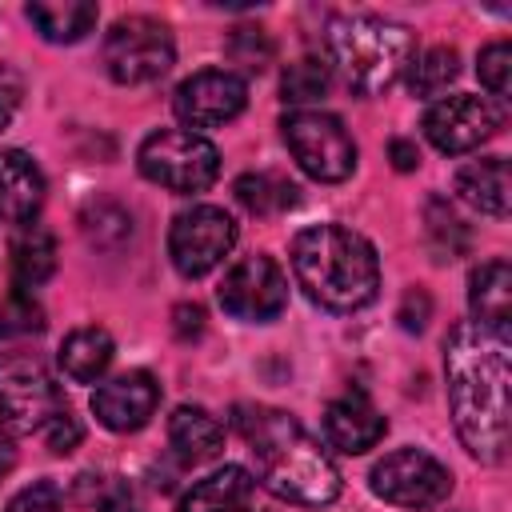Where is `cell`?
Returning <instances> with one entry per match:
<instances>
[{
	"instance_id": "cell-1",
	"label": "cell",
	"mask_w": 512,
	"mask_h": 512,
	"mask_svg": "<svg viewBox=\"0 0 512 512\" xmlns=\"http://www.w3.org/2000/svg\"><path fill=\"white\" fill-rule=\"evenodd\" d=\"M444 376L452 424L464 448L484 464H500L508 456V328L460 320L444 340Z\"/></svg>"
},
{
	"instance_id": "cell-2",
	"label": "cell",
	"mask_w": 512,
	"mask_h": 512,
	"mask_svg": "<svg viewBox=\"0 0 512 512\" xmlns=\"http://www.w3.org/2000/svg\"><path fill=\"white\" fill-rule=\"evenodd\" d=\"M236 432L244 436L260 484L292 504H332L340 496V472L332 456L280 408L264 404H236L232 416Z\"/></svg>"
},
{
	"instance_id": "cell-3",
	"label": "cell",
	"mask_w": 512,
	"mask_h": 512,
	"mask_svg": "<svg viewBox=\"0 0 512 512\" xmlns=\"http://www.w3.org/2000/svg\"><path fill=\"white\" fill-rule=\"evenodd\" d=\"M292 276L328 312H356L376 300L380 260L368 236L344 224H312L292 236Z\"/></svg>"
},
{
	"instance_id": "cell-4",
	"label": "cell",
	"mask_w": 512,
	"mask_h": 512,
	"mask_svg": "<svg viewBox=\"0 0 512 512\" xmlns=\"http://www.w3.org/2000/svg\"><path fill=\"white\" fill-rule=\"evenodd\" d=\"M328 52L352 92L376 96L392 88L416 60V36L384 16H336L328 24Z\"/></svg>"
},
{
	"instance_id": "cell-5",
	"label": "cell",
	"mask_w": 512,
	"mask_h": 512,
	"mask_svg": "<svg viewBox=\"0 0 512 512\" xmlns=\"http://www.w3.org/2000/svg\"><path fill=\"white\" fill-rule=\"evenodd\" d=\"M136 168L144 180L176 192V196H196L216 184L220 176V152L212 140L188 128H164L144 136L136 148Z\"/></svg>"
},
{
	"instance_id": "cell-6",
	"label": "cell",
	"mask_w": 512,
	"mask_h": 512,
	"mask_svg": "<svg viewBox=\"0 0 512 512\" xmlns=\"http://www.w3.org/2000/svg\"><path fill=\"white\" fill-rule=\"evenodd\" d=\"M284 144L296 156V164L324 184H340L356 168V140L344 128L340 116L320 112V108H296L280 120Z\"/></svg>"
},
{
	"instance_id": "cell-7",
	"label": "cell",
	"mask_w": 512,
	"mask_h": 512,
	"mask_svg": "<svg viewBox=\"0 0 512 512\" xmlns=\"http://www.w3.org/2000/svg\"><path fill=\"white\" fill-rule=\"evenodd\" d=\"M64 392L32 352L0 356V424L8 432H40L56 412H64Z\"/></svg>"
},
{
	"instance_id": "cell-8",
	"label": "cell",
	"mask_w": 512,
	"mask_h": 512,
	"mask_svg": "<svg viewBox=\"0 0 512 512\" xmlns=\"http://www.w3.org/2000/svg\"><path fill=\"white\" fill-rule=\"evenodd\" d=\"M104 72L116 84H152L160 80L172 60H176V44L168 24L152 20V16H120L108 36H104Z\"/></svg>"
},
{
	"instance_id": "cell-9",
	"label": "cell",
	"mask_w": 512,
	"mask_h": 512,
	"mask_svg": "<svg viewBox=\"0 0 512 512\" xmlns=\"http://www.w3.org/2000/svg\"><path fill=\"white\" fill-rule=\"evenodd\" d=\"M372 492L396 508H440L448 496H452V472L420 452V448H396L388 452L372 476H368Z\"/></svg>"
},
{
	"instance_id": "cell-10",
	"label": "cell",
	"mask_w": 512,
	"mask_h": 512,
	"mask_svg": "<svg viewBox=\"0 0 512 512\" xmlns=\"http://www.w3.org/2000/svg\"><path fill=\"white\" fill-rule=\"evenodd\" d=\"M216 300L236 320L268 324V320H276L288 308V276H284V268L272 256L252 252V256L236 260L224 272V280L216 288Z\"/></svg>"
},
{
	"instance_id": "cell-11",
	"label": "cell",
	"mask_w": 512,
	"mask_h": 512,
	"mask_svg": "<svg viewBox=\"0 0 512 512\" xmlns=\"http://www.w3.org/2000/svg\"><path fill=\"white\" fill-rule=\"evenodd\" d=\"M236 244V220L216 204H196L180 212L168 228V256L180 276H208Z\"/></svg>"
},
{
	"instance_id": "cell-12",
	"label": "cell",
	"mask_w": 512,
	"mask_h": 512,
	"mask_svg": "<svg viewBox=\"0 0 512 512\" xmlns=\"http://www.w3.org/2000/svg\"><path fill=\"white\" fill-rule=\"evenodd\" d=\"M244 104H248V84H244V76H236L228 68H204V72L188 76L172 96V112L188 132L220 128V124L236 120L244 112Z\"/></svg>"
},
{
	"instance_id": "cell-13",
	"label": "cell",
	"mask_w": 512,
	"mask_h": 512,
	"mask_svg": "<svg viewBox=\"0 0 512 512\" xmlns=\"http://www.w3.org/2000/svg\"><path fill=\"white\" fill-rule=\"evenodd\" d=\"M500 128V112L484 96H444L424 112V136L432 148L460 156L492 140Z\"/></svg>"
},
{
	"instance_id": "cell-14",
	"label": "cell",
	"mask_w": 512,
	"mask_h": 512,
	"mask_svg": "<svg viewBox=\"0 0 512 512\" xmlns=\"http://www.w3.org/2000/svg\"><path fill=\"white\" fill-rule=\"evenodd\" d=\"M156 404H160V384L144 368L120 372V376L104 380L92 392V412H96V420L108 432H136V428H144L152 420Z\"/></svg>"
},
{
	"instance_id": "cell-15",
	"label": "cell",
	"mask_w": 512,
	"mask_h": 512,
	"mask_svg": "<svg viewBox=\"0 0 512 512\" xmlns=\"http://www.w3.org/2000/svg\"><path fill=\"white\" fill-rule=\"evenodd\" d=\"M384 432H388V420L376 412V404L360 388H348L324 408V440L348 456L376 448Z\"/></svg>"
},
{
	"instance_id": "cell-16",
	"label": "cell",
	"mask_w": 512,
	"mask_h": 512,
	"mask_svg": "<svg viewBox=\"0 0 512 512\" xmlns=\"http://www.w3.org/2000/svg\"><path fill=\"white\" fill-rule=\"evenodd\" d=\"M44 204V176L20 148L0 152V224H32Z\"/></svg>"
},
{
	"instance_id": "cell-17",
	"label": "cell",
	"mask_w": 512,
	"mask_h": 512,
	"mask_svg": "<svg viewBox=\"0 0 512 512\" xmlns=\"http://www.w3.org/2000/svg\"><path fill=\"white\" fill-rule=\"evenodd\" d=\"M176 512H256V480L248 468L224 464L212 476L196 480L180 496Z\"/></svg>"
},
{
	"instance_id": "cell-18",
	"label": "cell",
	"mask_w": 512,
	"mask_h": 512,
	"mask_svg": "<svg viewBox=\"0 0 512 512\" xmlns=\"http://www.w3.org/2000/svg\"><path fill=\"white\" fill-rule=\"evenodd\" d=\"M168 444H172V456L184 464V468H196L204 460H216L220 448H224V428L212 412L196 408V404H180L172 416H168Z\"/></svg>"
},
{
	"instance_id": "cell-19",
	"label": "cell",
	"mask_w": 512,
	"mask_h": 512,
	"mask_svg": "<svg viewBox=\"0 0 512 512\" xmlns=\"http://www.w3.org/2000/svg\"><path fill=\"white\" fill-rule=\"evenodd\" d=\"M456 192L464 204H472L484 216H508V200H512V184H508V160L504 156H488V160H472L456 172Z\"/></svg>"
},
{
	"instance_id": "cell-20",
	"label": "cell",
	"mask_w": 512,
	"mask_h": 512,
	"mask_svg": "<svg viewBox=\"0 0 512 512\" xmlns=\"http://www.w3.org/2000/svg\"><path fill=\"white\" fill-rule=\"evenodd\" d=\"M468 308L476 324L508 328L512 320V268L508 260H484L468 276Z\"/></svg>"
},
{
	"instance_id": "cell-21",
	"label": "cell",
	"mask_w": 512,
	"mask_h": 512,
	"mask_svg": "<svg viewBox=\"0 0 512 512\" xmlns=\"http://www.w3.org/2000/svg\"><path fill=\"white\" fill-rule=\"evenodd\" d=\"M8 264L16 288H36L56 272V240L44 224H20L12 244H8Z\"/></svg>"
},
{
	"instance_id": "cell-22",
	"label": "cell",
	"mask_w": 512,
	"mask_h": 512,
	"mask_svg": "<svg viewBox=\"0 0 512 512\" xmlns=\"http://www.w3.org/2000/svg\"><path fill=\"white\" fill-rule=\"evenodd\" d=\"M24 16L32 20V28L44 40H52V44H76L80 36L92 32V24H96L100 12L88 0H32L24 8Z\"/></svg>"
},
{
	"instance_id": "cell-23",
	"label": "cell",
	"mask_w": 512,
	"mask_h": 512,
	"mask_svg": "<svg viewBox=\"0 0 512 512\" xmlns=\"http://www.w3.org/2000/svg\"><path fill=\"white\" fill-rule=\"evenodd\" d=\"M112 356H116V344H112V336H108L104 328H76V332H68L64 344H60V368H64L76 384L100 380V376L108 372Z\"/></svg>"
},
{
	"instance_id": "cell-24",
	"label": "cell",
	"mask_w": 512,
	"mask_h": 512,
	"mask_svg": "<svg viewBox=\"0 0 512 512\" xmlns=\"http://www.w3.org/2000/svg\"><path fill=\"white\" fill-rule=\"evenodd\" d=\"M296 184L280 172H244L236 180V200L252 212V216H280L296 204Z\"/></svg>"
},
{
	"instance_id": "cell-25",
	"label": "cell",
	"mask_w": 512,
	"mask_h": 512,
	"mask_svg": "<svg viewBox=\"0 0 512 512\" xmlns=\"http://www.w3.org/2000/svg\"><path fill=\"white\" fill-rule=\"evenodd\" d=\"M456 76H460V56H456V48L436 44V48H428V52H420V56L412 60V68H408V88H412V96L432 100V96L448 92V84H452Z\"/></svg>"
},
{
	"instance_id": "cell-26",
	"label": "cell",
	"mask_w": 512,
	"mask_h": 512,
	"mask_svg": "<svg viewBox=\"0 0 512 512\" xmlns=\"http://www.w3.org/2000/svg\"><path fill=\"white\" fill-rule=\"evenodd\" d=\"M328 84H332L328 64L316 60V56H300V60H292V64L284 68V76H280V100L292 104V108H304V104L320 100V96L328 92Z\"/></svg>"
},
{
	"instance_id": "cell-27",
	"label": "cell",
	"mask_w": 512,
	"mask_h": 512,
	"mask_svg": "<svg viewBox=\"0 0 512 512\" xmlns=\"http://www.w3.org/2000/svg\"><path fill=\"white\" fill-rule=\"evenodd\" d=\"M224 52H228V60L240 64L244 72H264V68L272 64V56H276V44H272V36H268L260 24H240V28L228 32Z\"/></svg>"
},
{
	"instance_id": "cell-28",
	"label": "cell",
	"mask_w": 512,
	"mask_h": 512,
	"mask_svg": "<svg viewBox=\"0 0 512 512\" xmlns=\"http://www.w3.org/2000/svg\"><path fill=\"white\" fill-rule=\"evenodd\" d=\"M428 236H432L436 260H456V256L468 248V232H464L460 216H456L444 200H432V204H428Z\"/></svg>"
},
{
	"instance_id": "cell-29",
	"label": "cell",
	"mask_w": 512,
	"mask_h": 512,
	"mask_svg": "<svg viewBox=\"0 0 512 512\" xmlns=\"http://www.w3.org/2000/svg\"><path fill=\"white\" fill-rule=\"evenodd\" d=\"M84 232L92 244L100 248H116L132 236V216L120 208V204H92L84 212Z\"/></svg>"
},
{
	"instance_id": "cell-30",
	"label": "cell",
	"mask_w": 512,
	"mask_h": 512,
	"mask_svg": "<svg viewBox=\"0 0 512 512\" xmlns=\"http://www.w3.org/2000/svg\"><path fill=\"white\" fill-rule=\"evenodd\" d=\"M44 328V308L24 296V292H12L4 304H0V340H12V336H32Z\"/></svg>"
},
{
	"instance_id": "cell-31",
	"label": "cell",
	"mask_w": 512,
	"mask_h": 512,
	"mask_svg": "<svg viewBox=\"0 0 512 512\" xmlns=\"http://www.w3.org/2000/svg\"><path fill=\"white\" fill-rule=\"evenodd\" d=\"M476 72H480V84H484L492 96L504 100V96L512 92V44H508V40L488 44V48L480 52Z\"/></svg>"
},
{
	"instance_id": "cell-32",
	"label": "cell",
	"mask_w": 512,
	"mask_h": 512,
	"mask_svg": "<svg viewBox=\"0 0 512 512\" xmlns=\"http://www.w3.org/2000/svg\"><path fill=\"white\" fill-rule=\"evenodd\" d=\"M4 512H64V496L52 480H36V484L20 488Z\"/></svg>"
},
{
	"instance_id": "cell-33",
	"label": "cell",
	"mask_w": 512,
	"mask_h": 512,
	"mask_svg": "<svg viewBox=\"0 0 512 512\" xmlns=\"http://www.w3.org/2000/svg\"><path fill=\"white\" fill-rule=\"evenodd\" d=\"M40 436H44L48 452H56V456H68V452L80 444L84 428H80V420L72 416V408H64V412H56V416H52V420L40 428Z\"/></svg>"
},
{
	"instance_id": "cell-34",
	"label": "cell",
	"mask_w": 512,
	"mask_h": 512,
	"mask_svg": "<svg viewBox=\"0 0 512 512\" xmlns=\"http://www.w3.org/2000/svg\"><path fill=\"white\" fill-rule=\"evenodd\" d=\"M96 512H144L136 488H128L124 480H96V496H92Z\"/></svg>"
},
{
	"instance_id": "cell-35",
	"label": "cell",
	"mask_w": 512,
	"mask_h": 512,
	"mask_svg": "<svg viewBox=\"0 0 512 512\" xmlns=\"http://www.w3.org/2000/svg\"><path fill=\"white\" fill-rule=\"evenodd\" d=\"M428 316H432V296H428L424 288H408L404 300H400V312H396L400 328H404V332H424Z\"/></svg>"
},
{
	"instance_id": "cell-36",
	"label": "cell",
	"mask_w": 512,
	"mask_h": 512,
	"mask_svg": "<svg viewBox=\"0 0 512 512\" xmlns=\"http://www.w3.org/2000/svg\"><path fill=\"white\" fill-rule=\"evenodd\" d=\"M20 96H24L20 72H12L8 64H0V132L12 124V116H16V108H20Z\"/></svg>"
},
{
	"instance_id": "cell-37",
	"label": "cell",
	"mask_w": 512,
	"mask_h": 512,
	"mask_svg": "<svg viewBox=\"0 0 512 512\" xmlns=\"http://www.w3.org/2000/svg\"><path fill=\"white\" fill-rule=\"evenodd\" d=\"M172 332H176V340H196L200 332H204V308L200 304H176L172 308Z\"/></svg>"
},
{
	"instance_id": "cell-38",
	"label": "cell",
	"mask_w": 512,
	"mask_h": 512,
	"mask_svg": "<svg viewBox=\"0 0 512 512\" xmlns=\"http://www.w3.org/2000/svg\"><path fill=\"white\" fill-rule=\"evenodd\" d=\"M388 152H392V164H396L400 172H412V168L420 164V148H416L412 140H392Z\"/></svg>"
},
{
	"instance_id": "cell-39",
	"label": "cell",
	"mask_w": 512,
	"mask_h": 512,
	"mask_svg": "<svg viewBox=\"0 0 512 512\" xmlns=\"http://www.w3.org/2000/svg\"><path fill=\"white\" fill-rule=\"evenodd\" d=\"M16 464V448H12V432L0 424V472H8Z\"/></svg>"
},
{
	"instance_id": "cell-40",
	"label": "cell",
	"mask_w": 512,
	"mask_h": 512,
	"mask_svg": "<svg viewBox=\"0 0 512 512\" xmlns=\"http://www.w3.org/2000/svg\"><path fill=\"white\" fill-rule=\"evenodd\" d=\"M0 476H4V472H0Z\"/></svg>"
}]
</instances>
